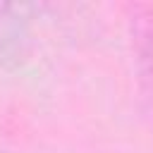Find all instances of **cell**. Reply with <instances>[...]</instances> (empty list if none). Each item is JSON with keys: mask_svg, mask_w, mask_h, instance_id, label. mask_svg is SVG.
I'll return each instance as SVG.
<instances>
[{"mask_svg": "<svg viewBox=\"0 0 153 153\" xmlns=\"http://www.w3.org/2000/svg\"><path fill=\"white\" fill-rule=\"evenodd\" d=\"M134 48H136V67L139 84L146 112L153 122V17H143L134 26Z\"/></svg>", "mask_w": 153, "mask_h": 153, "instance_id": "6da1fadb", "label": "cell"}]
</instances>
